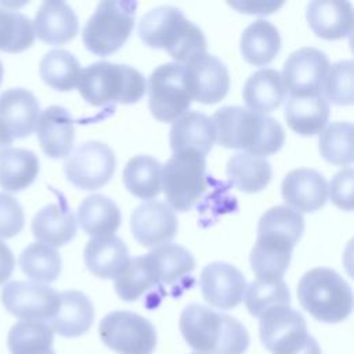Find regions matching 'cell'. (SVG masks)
Returning <instances> with one entry per match:
<instances>
[{
	"instance_id": "33",
	"label": "cell",
	"mask_w": 354,
	"mask_h": 354,
	"mask_svg": "<svg viewBox=\"0 0 354 354\" xmlns=\"http://www.w3.org/2000/svg\"><path fill=\"white\" fill-rule=\"evenodd\" d=\"M39 174V159L35 152L11 148L0 156V187L8 192L28 188Z\"/></svg>"
},
{
	"instance_id": "14",
	"label": "cell",
	"mask_w": 354,
	"mask_h": 354,
	"mask_svg": "<svg viewBox=\"0 0 354 354\" xmlns=\"http://www.w3.org/2000/svg\"><path fill=\"white\" fill-rule=\"evenodd\" d=\"M185 83L191 100L210 105L220 102L230 88L227 66L214 55L203 54L184 65Z\"/></svg>"
},
{
	"instance_id": "39",
	"label": "cell",
	"mask_w": 354,
	"mask_h": 354,
	"mask_svg": "<svg viewBox=\"0 0 354 354\" xmlns=\"http://www.w3.org/2000/svg\"><path fill=\"white\" fill-rule=\"evenodd\" d=\"M248 311L260 318L267 310L277 306H289L290 293L282 278L263 279L256 278L246 286L243 295Z\"/></svg>"
},
{
	"instance_id": "20",
	"label": "cell",
	"mask_w": 354,
	"mask_h": 354,
	"mask_svg": "<svg viewBox=\"0 0 354 354\" xmlns=\"http://www.w3.org/2000/svg\"><path fill=\"white\" fill-rule=\"evenodd\" d=\"M39 111V101L26 88H10L0 94V123L12 138H25L32 134Z\"/></svg>"
},
{
	"instance_id": "42",
	"label": "cell",
	"mask_w": 354,
	"mask_h": 354,
	"mask_svg": "<svg viewBox=\"0 0 354 354\" xmlns=\"http://www.w3.org/2000/svg\"><path fill=\"white\" fill-rule=\"evenodd\" d=\"M353 69L351 59L339 61L333 64L322 84V95L336 105H351L353 94Z\"/></svg>"
},
{
	"instance_id": "34",
	"label": "cell",
	"mask_w": 354,
	"mask_h": 354,
	"mask_svg": "<svg viewBox=\"0 0 354 354\" xmlns=\"http://www.w3.org/2000/svg\"><path fill=\"white\" fill-rule=\"evenodd\" d=\"M127 191L140 199H153L162 189V165L149 155L131 158L123 170Z\"/></svg>"
},
{
	"instance_id": "45",
	"label": "cell",
	"mask_w": 354,
	"mask_h": 354,
	"mask_svg": "<svg viewBox=\"0 0 354 354\" xmlns=\"http://www.w3.org/2000/svg\"><path fill=\"white\" fill-rule=\"evenodd\" d=\"M328 195L333 205L342 210H353V167L337 171L328 187Z\"/></svg>"
},
{
	"instance_id": "48",
	"label": "cell",
	"mask_w": 354,
	"mask_h": 354,
	"mask_svg": "<svg viewBox=\"0 0 354 354\" xmlns=\"http://www.w3.org/2000/svg\"><path fill=\"white\" fill-rule=\"evenodd\" d=\"M12 137L8 134V131L4 129V126L0 123V156L10 149L12 144Z\"/></svg>"
},
{
	"instance_id": "43",
	"label": "cell",
	"mask_w": 354,
	"mask_h": 354,
	"mask_svg": "<svg viewBox=\"0 0 354 354\" xmlns=\"http://www.w3.org/2000/svg\"><path fill=\"white\" fill-rule=\"evenodd\" d=\"M257 231L277 232L297 243L304 231V218L301 213L288 206H274L260 217Z\"/></svg>"
},
{
	"instance_id": "12",
	"label": "cell",
	"mask_w": 354,
	"mask_h": 354,
	"mask_svg": "<svg viewBox=\"0 0 354 354\" xmlns=\"http://www.w3.org/2000/svg\"><path fill=\"white\" fill-rule=\"evenodd\" d=\"M330 68L329 59L318 48L303 47L285 61L281 73L285 93L290 97L322 94V84Z\"/></svg>"
},
{
	"instance_id": "17",
	"label": "cell",
	"mask_w": 354,
	"mask_h": 354,
	"mask_svg": "<svg viewBox=\"0 0 354 354\" xmlns=\"http://www.w3.org/2000/svg\"><path fill=\"white\" fill-rule=\"evenodd\" d=\"M281 192L288 207L299 213H311L326 203L328 183L314 169H295L282 180Z\"/></svg>"
},
{
	"instance_id": "1",
	"label": "cell",
	"mask_w": 354,
	"mask_h": 354,
	"mask_svg": "<svg viewBox=\"0 0 354 354\" xmlns=\"http://www.w3.org/2000/svg\"><path fill=\"white\" fill-rule=\"evenodd\" d=\"M216 140L224 148L242 149L260 158L278 152L285 133L274 118L242 106H223L212 118Z\"/></svg>"
},
{
	"instance_id": "8",
	"label": "cell",
	"mask_w": 354,
	"mask_h": 354,
	"mask_svg": "<svg viewBox=\"0 0 354 354\" xmlns=\"http://www.w3.org/2000/svg\"><path fill=\"white\" fill-rule=\"evenodd\" d=\"M260 339L272 354H322L304 317L289 306L272 307L260 317Z\"/></svg>"
},
{
	"instance_id": "36",
	"label": "cell",
	"mask_w": 354,
	"mask_h": 354,
	"mask_svg": "<svg viewBox=\"0 0 354 354\" xmlns=\"http://www.w3.org/2000/svg\"><path fill=\"white\" fill-rule=\"evenodd\" d=\"M41 80L58 91H69L77 86L82 68L77 58L66 50H51L40 61Z\"/></svg>"
},
{
	"instance_id": "23",
	"label": "cell",
	"mask_w": 354,
	"mask_h": 354,
	"mask_svg": "<svg viewBox=\"0 0 354 354\" xmlns=\"http://www.w3.org/2000/svg\"><path fill=\"white\" fill-rule=\"evenodd\" d=\"M35 36L48 44H64L71 41L77 30L79 21L72 10L64 1L48 0L41 3L33 21Z\"/></svg>"
},
{
	"instance_id": "24",
	"label": "cell",
	"mask_w": 354,
	"mask_h": 354,
	"mask_svg": "<svg viewBox=\"0 0 354 354\" xmlns=\"http://www.w3.org/2000/svg\"><path fill=\"white\" fill-rule=\"evenodd\" d=\"M93 321L91 300L79 290H65L59 293V306L48 319V326L64 337H77L90 329Z\"/></svg>"
},
{
	"instance_id": "31",
	"label": "cell",
	"mask_w": 354,
	"mask_h": 354,
	"mask_svg": "<svg viewBox=\"0 0 354 354\" xmlns=\"http://www.w3.org/2000/svg\"><path fill=\"white\" fill-rule=\"evenodd\" d=\"M227 178L236 189L254 194L264 189L272 177V169L266 158L248 152H238L228 159Z\"/></svg>"
},
{
	"instance_id": "18",
	"label": "cell",
	"mask_w": 354,
	"mask_h": 354,
	"mask_svg": "<svg viewBox=\"0 0 354 354\" xmlns=\"http://www.w3.org/2000/svg\"><path fill=\"white\" fill-rule=\"evenodd\" d=\"M295 241L285 235L259 231L250 252V266L256 278L279 279L288 270Z\"/></svg>"
},
{
	"instance_id": "11",
	"label": "cell",
	"mask_w": 354,
	"mask_h": 354,
	"mask_svg": "<svg viewBox=\"0 0 354 354\" xmlns=\"http://www.w3.org/2000/svg\"><path fill=\"white\" fill-rule=\"evenodd\" d=\"M116 159L104 142L87 141L68 155L64 171L69 183L80 189H97L113 176Z\"/></svg>"
},
{
	"instance_id": "15",
	"label": "cell",
	"mask_w": 354,
	"mask_h": 354,
	"mask_svg": "<svg viewBox=\"0 0 354 354\" xmlns=\"http://www.w3.org/2000/svg\"><path fill=\"white\" fill-rule=\"evenodd\" d=\"M174 210L159 201L138 205L130 217V230L134 239L144 248H158L170 243L177 234Z\"/></svg>"
},
{
	"instance_id": "51",
	"label": "cell",
	"mask_w": 354,
	"mask_h": 354,
	"mask_svg": "<svg viewBox=\"0 0 354 354\" xmlns=\"http://www.w3.org/2000/svg\"><path fill=\"white\" fill-rule=\"evenodd\" d=\"M194 354H201V353H194Z\"/></svg>"
},
{
	"instance_id": "44",
	"label": "cell",
	"mask_w": 354,
	"mask_h": 354,
	"mask_svg": "<svg viewBox=\"0 0 354 354\" xmlns=\"http://www.w3.org/2000/svg\"><path fill=\"white\" fill-rule=\"evenodd\" d=\"M25 224L21 203L11 195L0 192V238L8 239L19 234Z\"/></svg>"
},
{
	"instance_id": "30",
	"label": "cell",
	"mask_w": 354,
	"mask_h": 354,
	"mask_svg": "<svg viewBox=\"0 0 354 354\" xmlns=\"http://www.w3.org/2000/svg\"><path fill=\"white\" fill-rule=\"evenodd\" d=\"M239 47L246 62L264 66L278 55L281 50V36L271 22L257 19L243 29Z\"/></svg>"
},
{
	"instance_id": "10",
	"label": "cell",
	"mask_w": 354,
	"mask_h": 354,
	"mask_svg": "<svg viewBox=\"0 0 354 354\" xmlns=\"http://www.w3.org/2000/svg\"><path fill=\"white\" fill-rule=\"evenodd\" d=\"M102 343L119 354H152L156 347L155 326L131 311H112L98 326Z\"/></svg>"
},
{
	"instance_id": "4",
	"label": "cell",
	"mask_w": 354,
	"mask_h": 354,
	"mask_svg": "<svg viewBox=\"0 0 354 354\" xmlns=\"http://www.w3.org/2000/svg\"><path fill=\"white\" fill-rule=\"evenodd\" d=\"M77 88L86 102L106 106L140 101L145 94L147 82L133 66L100 61L82 71Z\"/></svg>"
},
{
	"instance_id": "37",
	"label": "cell",
	"mask_w": 354,
	"mask_h": 354,
	"mask_svg": "<svg viewBox=\"0 0 354 354\" xmlns=\"http://www.w3.org/2000/svg\"><path fill=\"white\" fill-rule=\"evenodd\" d=\"M22 272L37 283L54 282L61 274V256L53 246L35 242L26 246L19 254Z\"/></svg>"
},
{
	"instance_id": "28",
	"label": "cell",
	"mask_w": 354,
	"mask_h": 354,
	"mask_svg": "<svg viewBox=\"0 0 354 354\" xmlns=\"http://www.w3.org/2000/svg\"><path fill=\"white\" fill-rule=\"evenodd\" d=\"M285 94L281 73L270 68L250 75L242 90L248 109L263 115L277 109L285 100Z\"/></svg>"
},
{
	"instance_id": "9",
	"label": "cell",
	"mask_w": 354,
	"mask_h": 354,
	"mask_svg": "<svg viewBox=\"0 0 354 354\" xmlns=\"http://www.w3.org/2000/svg\"><path fill=\"white\" fill-rule=\"evenodd\" d=\"M147 90L149 111L160 122H174L188 111L192 101L185 83L184 65L177 62L159 65L148 77Z\"/></svg>"
},
{
	"instance_id": "29",
	"label": "cell",
	"mask_w": 354,
	"mask_h": 354,
	"mask_svg": "<svg viewBox=\"0 0 354 354\" xmlns=\"http://www.w3.org/2000/svg\"><path fill=\"white\" fill-rule=\"evenodd\" d=\"M118 205L105 195H90L83 199L77 209V221L82 230L93 238L113 235L120 225Z\"/></svg>"
},
{
	"instance_id": "5",
	"label": "cell",
	"mask_w": 354,
	"mask_h": 354,
	"mask_svg": "<svg viewBox=\"0 0 354 354\" xmlns=\"http://www.w3.org/2000/svg\"><path fill=\"white\" fill-rule=\"evenodd\" d=\"M297 297L310 315L326 324L344 321L353 310L350 285L335 270L326 267L313 268L301 277Z\"/></svg>"
},
{
	"instance_id": "26",
	"label": "cell",
	"mask_w": 354,
	"mask_h": 354,
	"mask_svg": "<svg viewBox=\"0 0 354 354\" xmlns=\"http://www.w3.org/2000/svg\"><path fill=\"white\" fill-rule=\"evenodd\" d=\"M76 218L62 203H51L40 209L32 220L33 236L48 246H64L76 235Z\"/></svg>"
},
{
	"instance_id": "50",
	"label": "cell",
	"mask_w": 354,
	"mask_h": 354,
	"mask_svg": "<svg viewBox=\"0 0 354 354\" xmlns=\"http://www.w3.org/2000/svg\"><path fill=\"white\" fill-rule=\"evenodd\" d=\"M48 354H55V353H54V351H51V353H48Z\"/></svg>"
},
{
	"instance_id": "38",
	"label": "cell",
	"mask_w": 354,
	"mask_h": 354,
	"mask_svg": "<svg viewBox=\"0 0 354 354\" xmlns=\"http://www.w3.org/2000/svg\"><path fill=\"white\" fill-rule=\"evenodd\" d=\"M53 329L41 321H19L8 332L11 354H48L53 350Z\"/></svg>"
},
{
	"instance_id": "16",
	"label": "cell",
	"mask_w": 354,
	"mask_h": 354,
	"mask_svg": "<svg viewBox=\"0 0 354 354\" xmlns=\"http://www.w3.org/2000/svg\"><path fill=\"white\" fill-rule=\"evenodd\" d=\"M199 286L203 299L210 306L220 310H230L242 301L246 279L235 266L214 261L202 270Z\"/></svg>"
},
{
	"instance_id": "19",
	"label": "cell",
	"mask_w": 354,
	"mask_h": 354,
	"mask_svg": "<svg viewBox=\"0 0 354 354\" xmlns=\"http://www.w3.org/2000/svg\"><path fill=\"white\" fill-rule=\"evenodd\" d=\"M36 134L43 152L48 158H65L73 147V119L65 108L58 105L48 106L39 115Z\"/></svg>"
},
{
	"instance_id": "47",
	"label": "cell",
	"mask_w": 354,
	"mask_h": 354,
	"mask_svg": "<svg viewBox=\"0 0 354 354\" xmlns=\"http://www.w3.org/2000/svg\"><path fill=\"white\" fill-rule=\"evenodd\" d=\"M15 259L11 249L0 241V285L4 283L12 274Z\"/></svg>"
},
{
	"instance_id": "32",
	"label": "cell",
	"mask_w": 354,
	"mask_h": 354,
	"mask_svg": "<svg viewBox=\"0 0 354 354\" xmlns=\"http://www.w3.org/2000/svg\"><path fill=\"white\" fill-rule=\"evenodd\" d=\"M156 286H159L158 272L148 254L130 259L115 278V290L124 301H134Z\"/></svg>"
},
{
	"instance_id": "46",
	"label": "cell",
	"mask_w": 354,
	"mask_h": 354,
	"mask_svg": "<svg viewBox=\"0 0 354 354\" xmlns=\"http://www.w3.org/2000/svg\"><path fill=\"white\" fill-rule=\"evenodd\" d=\"M283 3L277 1H230L228 6L245 14H256L266 15L277 11Z\"/></svg>"
},
{
	"instance_id": "21",
	"label": "cell",
	"mask_w": 354,
	"mask_h": 354,
	"mask_svg": "<svg viewBox=\"0 0 354 354\" xmlns=\"http://www.w3.org/2000/svg\"><path fill=\"white\" fill-rule=\"evenodd\" d=\"M216 141L212 119L205 113L188 111L176 119L170 129L169 142L173 153L196 151L206 156Z\"/></svg>"
},
{
	"instance_id": "35",
	"label": "cell",
	"mask_w": 354,
	"mask_h": 354,
	"mask_svg": "<svg viewBox=\"0 0 354 354\" xmlns=\"http://www.w3.org/2000/svg\"><path fill=\"white\" fill-rule=\"evenodd\" d=\"M147 254L155 264L159 285L174 286L184 281V278L195 268L192 254L185 248L176 243L160 245Z\"/></svg>"
},
{
	"instance_id": "7",
	"label": "cell",
	"mask_w": 354,
	"mask_h": 354,
	"mask_svg": "<svg viewBox=\"0 0 354 354\" xmlns=\"http://www.w3.org/2000/svg\"><path fill=\"white\" fill-rule=\"evenodd\" d=\"M206 156L196 151L174 153L162 166V189L167 205L177 212L191 210L206 191Z\"/></svg>"
},
{
	"instance_id": "49",
	"label": "cell",
	"mask_w": 354,
	"mask_h": 354,
	"mask_svg": "<svg viewBox=\"0 0 354 354\" xmlns=\"http://www.w3.org/2000/svg\"><path fill=\"white\" fill-rule=\"evenodd\" d=\"M3 73H4V69H3V64L0 61V84H1V80H3Z\"/></svg>"
},
{
	"instance_id": "13",
	"label": "cell",
	"mask_w": 354,
	"mask_h": 354,
	"mask_svg": "<svg viewBox=\"0 0 354 354\" xmlns=\"http://www.w3.org/2000/svg\"><path fill=\"white\" fill-rule=\"evenodd\" d=\"M1 303L17 318L43 322L57 313L59 293L44 283L11 281L1 289Z\"/></svg>"
},
{
	"instance_id": "27",
	"label": "cell",
	"mask_w": 354,
	"mask_h": 354,
	"mask_svg": "<svg viewBox=\"0 0 354 354\" xmlns=\"http://www.w3.org/2000/svg\"><path fill=\"white\" fill-rule=\"evenodd\" d=\"M329 118V104L322 94L288 97L285 119L288 126L300 136L319 134Z\"/></svg>"
},
{
	"instance_id": "3",
	"label": "cell",
	"mask_w": 354,
	"mask_h": 354,
	"mask_svg": "<svg viewBox=\"0 0 354 354\" xmlns=\"http://www.w3.org/2000/svg\"><path fill=\"white\" fill-rule=\"evenodd\" d=\"M178 326L187 344L201 354H243L249 347V333L236 318L201 304L187 306Z\"/></svg>"
},
{
	"instance_id": "6",
	"label": "cell",
	"mask_w": 354,
	"mask_h": 354,
	"mask_svg": "<svg viewBox=\"0 0 354 354\" xmlns=\"http://www.w3.org/2000/svg\"><path fill=\"white\" fill-rule=\"evenodd\" d=\"M136 1H101L83 28V43L95 55L118 51L134 26Z\"/></svg>"
},
{
	"instance_id": "25",
	"label": "cell",
	"mask_w": 354,
	"mask_h": 354,
	"mask_svg": "<svg viewBox=\"0 0 354 354\" xmlns=\"http://www.w3.org/2000/svg\"><path fill=\"white\" fill-rule=\"evenodd\" d=\"M129 260V250L124 242L115 235L93 238L84 248L86 267L98 278H116Z\"/></svg>"
},
{
	"instance_id": "22",
	"label": "cell",
	"mask_w": 354,
	"mask_h": 354,
	"mask_svg": "<svg viewBox=\"0 0 354 354\" xmlns=\"http://www.w3.org/2000/svg\"><path fill=\"white\" fill-rule=\"evenodd\" d=\"M311 30L321 39L339 40L351 35L353 6L339 0H314L306 11Z\"/></svg>"
},
{
	"instance_id": "40",
	"label": "cell",
	"mask_w": 354,
	"mask_h": 354,
	"mask_svg": "<svg viewBox=\"0 0 354 354\" xmlns=\"http://www.w3.org/2000/svg\"><path fill=\"white\" fill-rule=\"evenodd\" d=\"M353 133L350 122H333L328 124L318 140V149L322 158L336 166H350L353 163Z\"/></svg>"
},
{
	"instance_id": "41",
	"label": "cell",
	"mask_w": 354,
	"mask_h": 354,
	"mask_svg": "<svg viewBox=\"0 0 354 354\" xmlns=\"http://www.w3.org/2000/svg\"><path fill=\"white\" fill-rule=\"evenodd\" d=\"M35 41L32 21L17 10L0 7V51L21 53Z\"/></svg>"
},
{
	"instance_id": "2",
	"label": "cell",
	"mask_w": 354,
	"mask_h": 354,
	"mask_svg": "<svg viewBox=\"0 0 354 354\" xmlns=\"http://www.w3.org/2000/svg\"><path fill=\"white\" fill-rule=\"evenodd\" d=\"M140 39L151 48H162L181 65L206 54L203 32L183 11L173 6H160L148 11L138 25Z\"/></svg>"
}]
</instances>
